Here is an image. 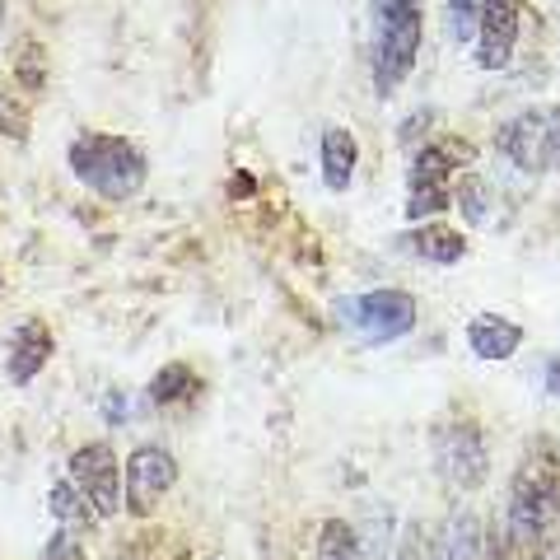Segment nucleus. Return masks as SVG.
<instances>
[{
	"label": "nucleus",
	"mask_w": 560,
	"mask_h": 560,
	"mask_svg": "<svg viewBox=\"0 0 560 560\" xmlns=\"http://www.w3.org/2000/svg\"><path fill=\"white\" fill-rule=\"evenodd\" d=\"M448 173L453 154L444 145H425L411 160V191H407V220H425L448 210Z\"/></svg>",
	"instance_id": "nucleus-8"
},
{
	"label": "nucleus",
	"mask_w": 560,
	"mask_h": 560,
	"mask_svg": "<svg viewBox=\"0 0 560 560\" xmlns=\"http://www.w3.org/2000/svg\"><path fill=\"white\" fill-rule=\"evenodd\" d=\"M0 24H5V0H0Z\"/></svg>",
	"instance_id": "nucleus-26"
},
{
	"label": "nucleus",
	"mask_w": 560,
	"mask_h": 560,
	"mask_svg": "<svg viewBox=\"0 0 560 560\" xmlns=\"http://www.w3.org/2000/svg\"><path fill=\"white\" fill-rule=\"evenodd\" d=\"M458 210L467 224H486L490 220V187L481 173H467V178L458 183Z\"/></svg>",
	"instance_id": "nucleus-19"
},
{
	"label": "nucleus",
	"mask_w": 560,
	"mask_h": 560,
	"mask_svg": "<svg viewBox=\"0 0 560 560\" xmlns=\"http://www.w3.org/2000/svg\"><path fill=\"white\" fill-rule=\"evenodd\" d=\"M337 308L364 341H397L416 327V300L401 290H370L355 294V300H341Z\"/></svg>",
	"instance_id": "nucleus-4"
},
{
	"label": "nucleus",
	"mask_w": 560,
	"mask_h": 560,
	"mask_svg": "<svg viewBox=\"0 0 560 560\" xmlns=\"http://www.w3.org/2000/svg\"><path fill=\"white\" fill-rule=\"evenodd\" d=\"M20 84H24V90H33V94L43 90V47L20 43Z\"/></svg>",
	"instance_id": "nucleus-21"
},
{
	"label": "nucleus",
	"mask_w": 560,
	"mask_h": 560,
	"mask_svg": "<svg viewBox=\"0 0 560 560\" xmlns=\"http://www.w3.org/2000/svg\"><path fill=\"white\" fill-rule=\"evenodd\" d=\"M518 43V0H481V28H477V66L504 70Z\"/></svg>",
	"instance_id": "nucleus-10"
},
{
	"label": "nucleus",
	"mask_w": 560,
	"mask_h": 560,
	"mask_svg": "<svg viewBox=\"0 0 560 560\" xmlns=\"http://www.w3.org/2000/svg\"><path fill=\"white\" fill-rule=\"evenodd\" d=\"M0 127H5V136H14V140L28 136V113L10 108V94H0Z\"/></svg>",
	"instance_id": "nucleus-23"
},
{
	"label": "nucleus",
	"mask_w": 560,
	"mask_h": 560,
	"mask_svg": "<svg viewBox=\"0 0 560 560\" xmlns=\"http://www.w3.org/2000/svg\"><path fill=\"white\" fill-rule=\"evenodd\" d=\"M547 393H551V397H560V360H551V364H547Z\"/></svg>",
	"instance_id": "nucleus-25"
},
{
	"label": "nucleus",
	"mask_w": 560,
	"mask_h": 560,
	"mask_svg": "<svg viewBox=\"0 0 560 560\" xmlns=\"http://www.w3.org/2000/svg\"><path fill=\"white\" fill-rule=\"evenodd\" d=\"M173 481H178V463H173L164 448H154V444L136 448L127 463V510L145 518L173 490Z\"/></svg>",
	"instance_id": "nucleus-9"
},
{
	"label": "nucleus",
	"mask_w": 560,
	"mask_h": 560,
	"mask_svg": "<svg viewBox=\"0 0 560 560\" xmlns=\"http://www.w3.org/2000/svg\"><path fill=\"white\" fill-rule=\"evenodd\" d=\"M70 173L98 191L103 201H127L136 197L140 187H145V154H140L131 140H121V136H103V131H84L70 140Z\"/></svg>",
	"instance_id": "nucleus-1"
},
{
	"label": "nucleus",
	"mask_w": 560,
	"mask_h": 560,
	"mask_svg": "<svg viewBox=\"0 0 560 560\" xmlns=\"http://www.w3.org/2000/svg\"><path fill=\"white\" fill-rule=\"evenodd\" d=\"M416 257L434 261V267H448V261H463L467 257V238L458 230H444V224H425V230H416L401 238Z\"/></svg>",
	"instance_id": "nucleus-15"
},
{
	"label": "nucleus",
	"mask_w": 560,
	"mask_h": 560,
	"mask_svg": "<svg viewBox=\"0 0 560 560\" xmlns=\"http://www.w3.org/2000/svg\"><path fill=\"white\" fill-rule=\"evenodd\" d=\"M191 388H197V378H191L187 364H168V370L154 374V383H150V401H154V407H173V401H183Z\"/></svg>",
	"instance_id": "nucleus-18"
},
{
	"label": "nucleus",
	"mask_w": 560,
	"mask_h": 560,
	"mask_svg": "<svg viewBox=\"0 0 560 560\" xmlns=\"http://www.w3.org/2000/svg\"><path fill=\"white\" fill-rule=\"evenodd\" d=\"M425 560H481V523H477V514H467V510L453 514L440 528V537L430 541Z\"/></svg>",
	"instance_id": "nucleus-13"
},
{
	"label": "nucleus",
	"mask_w": 560,
	"mask_h": 560,
	"mask_svg": "<svg viewBox=\"0 0 560 560\" xmlns=\"http://www.w3.org/2000/svg\"><path fill=\"white\" fill-rule=\"evenodd\" d=\"M38 560H80V537H75V528H57V533H51V541L43 547Z\"/></svg>",
	"instance_id": "nucleus-22"
},
{
	"label": "nucleus",
	"mask_w": 560,
	"mask_h": 560,
	"mask_svg": "<svg viewBox=\"0 0 560 560\" xmlns=\"http://www.w3.org/2000/svg\"><path fill=\"white\" fill-rule=\"evenodd\" d=\"M495 150L523 173L560 168V108H523L495 131Z\"/></svg>",
	"instance_id": "nucleus-3"
},
{
	"label": "nucleus",
	"mask_w": 560,
	"mask_h": 560,
	"mask_svg": "<svg viewBox=\"0 0 560 560\" xmlns=\"http://www.w3.org/2000/svg\"><path fill=\"white\" fill-rule=\"evenodd\" d=\"M51 360V331L47 323L38 318H24L20 327L10 331L5 341V370H10V383H33L43 374V364Z\"/></svg>",
	"instance_id": "nucleus-11"
},
{
	"label": "nucleus",
	"mask_w": 560,
	"mask_h": 560,
	"mask_svg": "<svg viewBox=\"0 0 560 560\" xmlns=\"http://www.w3.org/2000/svg\"><path fill=\"white\" fill-rule=\"evenodd\" d=\"M318 560H370V556H364V541L346 518H327L318 533Z\"/></svg>",
	"instance_id": "nucleus-16"
},
{
	"label": "nucleus",
	"mask_w": 560,
	"mask_h": 560,
	"mask_svg": "<svg viewBox=\"0 0 560 560\" xmlns=\"http://www.w3.org/2000/svg\"><path fill=\"white\" fill-rule=\"evenodd\" d=\"M420 20H425V0H374V84L383 98L411 75Z\"/></svg>",
	"instance_id": "nucleus-2"
},
{
	"label": "nucleus",
	"mask_w": 560,
	"mask_h": 560,
	"mask_svg": "<svg viewBox=\"0 0 560 560\" xmlns=\"http://www.w3.org/2000/svg\"><path fill=\"white\" fill-rule=\"evenodd\" d=\"M560 528V486L551 477H528L514 481L510 495V537L514 541H547Z\"/></svg>",
	"instance_id": "nucleus-5"
},
{
	"label": "nucleus",
	"mask_w": 560,
	"mask_h": 560,
	"mask_svg": "<svg viewBox=\"0 0 560 560\" xmlns=\"http://www.w3.org/2000/svg\"><path fill=\"white\" fill-rule=\"evenodd\" d=\"M444 14H448V38L453 43H471L481 28V0H444Z\"/></svg>",
	"instance_id": "nucleus-20"
},
{
	"label": "nucleus",
	"mask_w": 560,
	"mask_h": 560,
	"mask_svg": "<svg viewBox=\"0 0 560 560\" xmlns=\"http://www.w3.org/2000/svg\"><path fill=\"white\" fill-rule=\"evenodd\" d=\"M393 560H425V547H420V528H416V523H411V528L397 537V551H393Z\"/></svg>",
	"instance_id": "nucleus-24"
},
{
	"label": "nucleus",
	"mask_w": 560,
	"mask_h": 560,
	"mask_svg": "<svg viewBox=\"0 0 560 560\" xmlns=\"http://www.w3.org/2000/svg\"><path fill=\"white\" fill-rule=\"evenodd\" d=\"M70 481L84 490V500H90V510L98 518H113L121 510V467H117L113 444L75 448V458H70Z\"/></svg>",
	"instance_id": "nucleus-6"
},
{
	"label": "nucleus",
	"mask_w": 560,
	"mask_h": 560,
	"mask_svg": "<svg viewBox=\"0 0 560 560\" xmlns=\"http://www.w3.org/2000/svg\"><path fill=\"white\" fill-rule=\"evenodd\" d=\"M434 463H440V477L463 486V490H477L486 481V467H490V453L477 425H444L434 434Z\"/></svg>",
	"instance_id": "nucleus-7"
},
{
	"label": "nucleus",
	"mask_w": 560,
	"mask_h": 560,
	"mask_svg": "<svg viewBox=\"0 0 560 560\" xmlns=\"http://www.w3.org/2000/svg\"><path fill=\"white\" fill-rule=\"evenodd\" d=\"M467 341L477 350L481 360H510L514 350L523 346V327L500 318V313H481V318H471L467 327Z\"/></svg>",
	"instance_id": "nucleus-12"
},
{
	"label": "nucleus",
	"mask_w": 560,
	"mask_h": 560,
	"mask_svg": "<svg viewBox=\"0 0 560 560\" xmlns=\"http://www.w3.org/2000/svg\"><path fill=\"white\" fill-rule=\"evenodd\" d=\"M84 504H90V500H84V490L75 481H57V486H51V514L61 518V528L80 533L84 523H90V510H84Z\"/></svg>",
	"instance_id": "nucleus-17"
},
{
	"label": "nucleus",
	"mask_w": 560,
	"mask_h": 560,
	"mask_svg": "<svg viewBox=\"0 0 560 560\" xmlns=\"http://www.w3.org/2000/svg\"><path fill=\"white\" fill-rule=\"evenodd\" d=\"M355 160H360V145L346 127H327L323 131V183L331 191H346L350 178H355Z\"/></svg>",
	"instance_id": "nucleus-14"
}]
</instances>
